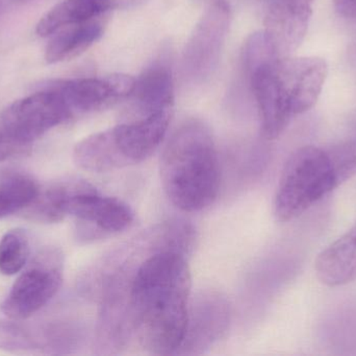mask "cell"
Masks as SVG:
<instances>
[{
  "mask_svg": "<svg viewBox=\"0 0 356 356\" xmlns=\"http://www.w3.org/2000/svg\"><path fill=\"white\" fill-rule=\"evenodd\" d=\"M188 253L154 229L104 265L97 327L102 345L122 348L135 336L152 355H177L191 302Z\"/></svg>",
  "mask_w": 356,
  "mask_h": 356,
  "instance_id": "obj_1",
  "label": "cell"
},
{
  "mask_svg": "<svg viewBox=\"0 0 356 356\" xmlns=\"http://www.w3.org/2000/svg\"><path fill=\"white\" fill-rule=\"evenodd\" d=\"M327 73V63L319 56H274L249 69L264 137L276 139L294 117L311 110Z\"/></svg>",
  "mask_w": 356,
  "mask_h": 356,
  "instance_id": "obj_2",
  "label": "cell"
},
{
  "mask_svg": "<svg viewBox=\"0 0 356 356\" xmlns=\"http://www.w3.org/2000/svg\"><path fill=\"white\" fill-rule=\"evenodd\" d=\"M161 180L169 200L184 212L204 210L215 202L220 163L207 125L188 121L171 136L161 158Z\"/></svg>",
  "mask_w": 356,
  "mask_h": 356,
  "instance_id": "obj_3",
  "label": "cell"
},
{
  "mask_svg": "<svg viewBox=\"0 0 356 356\" xmlns=\"http://www.w3.org/2000/svg\"><path fill=\"white\" fill-rule=\"evenodd\" d=\"M171 111L129 119L85 138L74 148L75 163L83 171L104 173L144 162L164 140Z\"/></svg>",
  "mask_w": 356,
  "mask_h": 356,
  "instance_id": "obj_4",
  "label": "cell"
},
{
  "mask_svg": "<svg viewBox=\"0 0 356 356\" xmlns=\"http://www.w3.org/2000/svg\"><path fill=\"white\" fill-rule=\"evenodd\" d=\"M342 182L332 152L303 146L293 153L280 176L274 215L282 223L309 210Z\"/></svg>",
  "mask_w": 356,
  "mask_h": 356,
  "instance_id": "obj_5",
  "label": "cell"
},
{
  "mask_svg": "<svg viewBox=\"0 0 356 356\" xmlns=\"http://www.w3.org/2000/svg\"><path fill=\"white\" fill-rule=\"evenodd\" d=\"M62 282V254L54 249L43 251L17 278L0 305L1 313L10 320L31 317L56 296Z\"/></svg>",
  "mask_w": 356,
  "mask_h": 356,
  "instance_id": "obj_6",
  "label": "cell"
},
{
  "mask_svg": "<svg viewBox=\"0 0 356 356\" xmlns=\"http://www.w3.org/2000/svg\"><path fill=\"white\" fill-rule=\"evenodd\" d=\"M72 118L60 96L54 90L41 86L35 93L4 109L2 130L13 139L27 146Z\"/></svg>",
  "mask_w": 356,
  "mask_h": 356,
  "instance_id": "obj_7",
  "label": "cell"
},
{
  "mask_svg": "<svg viewBox=\"0 0 356 356\" xmlns=\"http://www.w3.org/2000/svg\"><path fill=\"white\" fill-rule=\"evenodd\" d=\"M67 215L74 217L77 235L86 242L120 233L135 221V213L127 203L99 194L89 183L71 196Z\"/></svg>",
  "mask_w": 356,
  "mask_h": 356,
  "instance_id": "obj_8",
  "label": "cell"
},
{
  "mask_svg": "<svg viewBox=\"0 0 356 356\" xmlns=\"http://www.w3.org/2000/svg\"><path fill=\"white\" fill-rule=\"evenodd\" d=\"M134 84V77L117 73L100 77L54 79L42 86L54 90L75 117L102 110L129 98Z\"/></svg>",
  "mask_w": 356,
  "mask_h": 356,
  "instance_id": "obj_9",
  "label": "cell"
},
{
  "mask_svg": "<svg viewBox=\"0 0 356 356\" xmlns=\"http://www.w3.org/2000/svg\"><path fill=\"white\" fill-rule=\"evenodd\" d=\"M230 307L219 293L207 292L191 301L184 340L177 355H201L211 348L227 330Z\"/></svg>",
  "mask_w": 356,
  "mask_h": 356,
  "instance_id": "obj_10",
  "label": "cell"
},
{
  "mask_svg": "<svg viewBox=\"0 0 356 356\" xmlns=\"http://www.w3.org/2000/svg\"><path fill=\"white\" fill-rule=\"evenodd\" d=\"M229 20V8L223 0L203 15L184 52V67L191 77H207L217 66Z\"/></svg>",
  "mask_w": 356,
  "mask_h": 356,
  "instance_id": "obj_11",
  "label": "cell"
},
{
  "mask_svg": "<svg viewBox=\"0 0 356 356\" xmlns=\"http://www.w3.org/2000/svg\"><path fill=\"white\" fill-rule=\"evenodd\" d=\"M265 1V33L280 56H292L307 35L315 0Z\"/></svg>",
  "mask_w": 356,
  "mask_h": 356,
  "instance_id": "obj_12",
  "label": "cell"
},
{
  "mask_svg": "<svg viewBox=\"0 0 356 356\" xmlns=\"http://www.w3.org/2000/svg\"><path fill=\"white\" fill-rule=\"evenodd\" d=\"M133 114L131 119L149 116L161 111L172 109L175 84L172 73L165 64H154L135 79L129 94Z\"/></svg>",
  "mask_w": 356,
  "mask_h": 356,
  "instance_id": "obj_13",
  "label": "cell"
},
{
  "mask_svg": "<svg viewBox=\"0 0 356 356\" xmlns=\"http://www.w3.org/2000/svg\"><path fill=\"white\" fill-rule=\"evenodd\" d=\"M134 2L136 0H64L40 19L37 33L48 37L63 27L102 18L106 13Z\"/></svg>",
  "mask_w": 356,
  "mask_h": 356,
  "instance_id": "obj_14",
  "label": "cell"
},
{
  "mask_svg": "<svg viewBox=\"0 0 356 356\" xmlns=\"http://www.w3.org/2000/svg\"><path fill=\"white\" fill-rule=\"evenodd\" d=\"M316 272L320 281L332 288L356 280V223L318 256Z\"/></svg>",
  "mask_w": 356,
  "mask_h": 356,
  "instance_id": "obj_15",
  "label": "cell"
},
{
  "mask_svg": "<svg viewBox=\"0 0 356 356\" xmlns=\"http://www.w3.org/2000/svg\"><path fill=\"white\" fill-rule=\"evenodd\" d=\"M104 29L100 18L58 29L46 46V62L56 64L79 56L102 37Z\"/></svg>",
  "mask_w": 356,
  "mask_h": 356,
  "instance_id": "obj_16",
  "label": "cell"
},
{
  "mask_svg": "<svg viewBox=\"0 0 356 356\" xmlns=\"http://www.w3.org/2000/svg\"><path fill=\"white\" fill-rule=\"evenodd\" d=\"M79 179H66L54 182L44 190H39L37 198L25 209L29 219L41 223H58L67 215V206L71 196L86 185Z\"/></svg>",
  "mask_w": 356,
  "mask_h": 356,
  "instance_id": "obj_17",
  "label": "cell"
},
{
  "mask_svg": "<svg viewBox=\"0 0 356 356\" xmlns=\"http://www.w3.org/2000/svg\"><path fill=\"white\" fill-rule=\"evenodd\" d=\"M39 186L29 176L10 173L0 179V219L26 209L39 194Z\"/></svg>",
  "mask_w": 356,
  "mask_h": 356,
  "instance_id": "obj_18",
  "label": "cell"
},
{
  "mask_svg": "<svg viewBox=\"0 0 356 356\" xmlns=\"http://www.w3.org/2000/svg\"><path fill=\"white\" fill-rule=\"evenodd\" d=\"M29 240L22 229L6 232L0 240V273L16 275L22 271L29 258Z\"/></svg>",
  "mask_w": 356,
  "mask_h": 356,
  "instance_id": "obj_19",
  "label": "cell"
},
{
  "mask_svg": "<svg viewBox=\"0 0 356 356\" xmlns=\"http://www.w3.org/2000/svg\"><path fill=\"white\" fill-rule=\"evenodd\" d=\"M41 345L24 326L0 319V350L26 353L40 349Z\"/></svg>",
  "mask_w": 356,
  "mask_h": 356,
  "instance_id": "obj_20",
  "label": "cell"
},
{
  "mask_svg": "<svg viewBox=\"0 0 356 356\" xmlns=\"http://www.w3.org/2000/svg\"><path fill=\"white\" fill-rule=\"evenodd\" d=\"M23 146H25L13 139L3 130L0 131V162L17 154Z\"/></svg>",
  "mask_w": 356,
  "mask_h": 356,
  "instance_id": "obj_21",
  "label": "cell"
},
{
  "mask_svg": "<svg viewBox=\"0 0 356 356\" xmlns=\"http://www.w3.org/2000/svg\"><path fill=\"white\" fill-rule=\"evenodd\" d=\"M337 12L348 19H356V0H334Z\"/></svg>",
  "mask_w": 356,
  "mask_h": 356,
  "instance_id": "obj_22",
  "label": "cell"
},
{
  "mask_svg": "<svg viewBox=\"0 0 356 356\" xmlns=\"http://www.w3.org/2000/svg\"><path fill=\"white\" fill-rule=\"evenodd\" d=\"M38 0H0V17Z\"/></svg>",
  "mask_w": 356,
  "mask_h": 356,
  "instance_id": "obj_23",
  "label": "cell"
}]
</instances>
